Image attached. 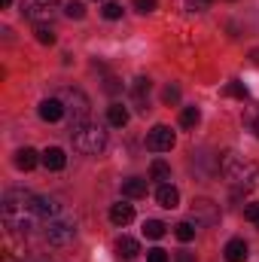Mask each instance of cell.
I'll use <instances>...</instances> for the list:
<instances>
[{
  "label": "cell",
  "instance_id": "cell-24",
  "mask_svg": "<svg viewBox=\"0 0 259 262\" xmlns=\"http://www.w3.org/2000/svg\"><path fill=\"white\" fill-rule=\"evenodd\" d=\"M40 198V213H43V220H49V216H55L58 213V201L49 195H37Z\"/></svg>",
  "mask_w": 259,
  "mask_h": 262
},
{
  "label": "cell",
  "instance_id": "cell-36",
  "mask_svg": "<svg viewBox=\"0 0 259 262\" xmlns=\"http://www.w3.org/2000/svg\"><path fill=\"white\" fill-rule=\"evenodd\" d=\"M9 3H12V0H0V6H3V9H6V6H9Z\"/></svg>",
  "mask_w": 259,
  "mask_h": 262
},
{
  "label": "cell",
  "instance_id": "cell-22",
  "mask_svg": "<svg viewBox=\"0 0 259 262\" xmlns=\"http://www.w3.org/2000/svg\"><path fill=\"white\" fill-rule=\"evenodd\" d=\"M174 235H177V241L189 244V241L195 238V226H192V223H186V220H183V223H177V226H174Z\"/></svg>",
  "mask_w": 259,
  "mask_h": 262
},
{
  "label": "cell",
  "instance_id": "cell-3",
  "mask_svg": "<svg viewBox=\"0 0 259 262\" xmlns=\"http://www.w3.org/2000/svg\"><path fill=\"white\" fill-rule=\"evenodd\" d=\"M70 137H73V146L85 156H98L107 149V131L104 125H95V122H85V125H76L70 128Z\"/></svg>",
  "mask_w": 259,
  "mask_h": 262
},
{
  "label": "cell",
  "instance_id": "cell-12",
  "mask_svg": "<svg viewBox=\"0 0 259 262\" xmlns=\"http://www.w3.org/2000/svg\"><path fill=\"white\" fill-rule=\"evenodd\" d=\"M37 162H43V156H40L37 149H31V146H25V149L15 152V168H18V171H34Z\"/></svg>",
  "mask_w": 259,
  "mask_h": 262
},
{
  "label": "cell",
  "instance_id": "cell-28",
  "mask_svg": "<svg viewBox=\"0 0 259 262\" xmlns=\"http://www.w3.org/2000/svg\"><path fill=\"white\" fill-rule=\"evenodd\" d=\"M244 220H247V223H253V226L259 229V201H253V204H247V207H244Z\"/></svg>",
  "mask_w": 259,
  "mask_h": 262
},
{
  "label": "cell",
  "instance_id": "cell-21",
  "mask_svg": "<svg viewBox=\"0 0 259 262\" xmlns=\"http://www.w3.org/2000/svg\"><path fill=\"white\" fill-rule=\"evenodd\" d=\"M198 122H201V110H198V107H186V110L180 113V125H183V128H195Z\"/></svg>",
  "mask_w": 259,
  "mask_h": 262
},
{
  "label": "cell",
  "instance_id": "cell-25",
  "mask_svg": "<svg viewBox=\"0 0 259 262\" xmlns=\"http://www.w3.org/2000/svg\"><path fill=\"white\" fill-rule=\"evenodd\" d=\"M244 125H250V131L259 137V104H253V107L244 110Z\"/></svg>",
  "mask_w": 259,
  "mask_h": 262
},
{
  "label": "cell",
  "instance_id": "cell-33",
  "mask_svg": "<svg viewBox=\"0 0 259 262\" xmlns=\"http://www.w3.org/2000/svg\"><path fill=\"white\" fill-rule=\"evenodd\" d=\"M213 0H186V6H189V12H201V9H207Z\"/></svg>",
  "mask_w": 259,
  "mask_h": 262
},
{
  "label": "cell",
  "instance_id": "cell-6",
  "mask_svg": "<svg viewBox=\"0 0 259 262\" xmlns=\"http://www.w3.org/2000/svg\"><path fill=\"white\" fill-rule=\"evenodd\" d=\"M174 143H177V137L168 125H153L146 131V149H153V152H171Z\"/></svg>",
  "mask_w": 259,
  "mask_h": 262
},
{
  "label": "cell",
  "instance_id": "cell-29",
  "mask_svg": "<svg viewBox=\"0 0 259 262\" xmlns=\"http://www.w3.org/2000/svg\"><path fill=\"white\" fill-rule=\"evenodd\" d=\"M104 18H110V21L122 18V6L119 3H104Z\"/></svg>",
  "mask_w": 259,
  "mask_h": 262
},
{
  "label": "cell",
  "instance_id": "cell-32",
  "mask_svg": "<svg viewBox=\"0 0 259 262\" xmlns=\"http://www.w3.org/2000/svg\"><path fill=\"white\" fill-rule=\"evenodd\" d=\"M146 262H168V253H165L162 247H156V250L146 253Z\"/></svg>",
  "mask_w": 259,
  "mask_h": 262
},
{
  "label": "cell",
  "instance_id": "cell-26",
  "mask_svg": "<svg viewBox=\"0 0 259 262\" xmlns=\"http://www.w3.org/2000/svg\"><path fill=\"white\" fill-rule=\"evenodd\" d=\"M226 95H229V98H238V101H247V98H250V92H247L244 82H229V85H226Z\"/></svg>",
  "mask_w": 259,
  "mask_h": 262
},
{
  "label": "cell",
  "instance_id": "cell-20",
  "mask_svg": "<svg viewBox=\"0 0 259 262\" xmlns=\"http://www.w3.org/2000/svg\"><path fill=\"white\" fill-rule=\"evenodd\" d=\"M165 229H168V226H165L162 220H146V223H143V235H146V238H153V241L165 238Z\"/></svg>",
  "mask_w": 259,
  "mask_h": 262
},
{
  "label": "cell",
  "instance_id": "cell-18",
  "mask_svg": "<svg viewBox=\"0 0 259 262\" xmlns=\"http://www.w3.org/2000/svg\"><path fill=\"white\" fill-rule=\"evenodd\" d=\"M149 177L159 180V183H168V180H171V165L162 162V159H156V162L149 165Z\"/></svg>",
  "mask_w": 259,
  "mask_h": 262
},
{
  "label": "cell",
  "instance_id": "cell-35",
  "mask_svg": "<svg viewBox=\"0 0 259 262\" xmlns=\"http://www.w3.org/2000/svg\"><path fill=\"white\" fill-rule=\"evenodd\" d=\"M177 262H195V256H192V253H186V250H183V253H177Z\"/></svg>",
  "mask_w": 259,
  "mask_h": 262
},
{
  "label": "cell",
  "instance_id": "cell-2",
  "mask_svg": "<svg viewBox=\"0 0 259 262\" xmlns=\"http://www.w3.org/2000/svg\"><path fill=\"white\" fill-rule=\"evenodd\" d=\"M220 171H223V177L232 183L235 195L250 192L259 180V165L250 162V159H244V156H238V152H226V156L220 159Z\"/></svg>",
  "mask_w": 259,
  "mask_h": 262
},
{
  "label": "cell",
  "instance_id": "cell-30",
  "mask_svg": "<svg viewBox=\"0 0 259 262\" xmlns=\"http://www.w3.org/2000/svg\"><path fill=\"white\" fill-rule=\"evenodd\" d=\"M162 101H165V104H177V101H180V89H177V85H168V89L162 92Z\"/></svg>",
  "mask_w": 259,
  "mask_h": 262
},
{
  "label": "cell",
  "instance_id": "cell-8",
  "mask_svg": "<svg viewBox=\"0 0 259 262\" xmlns=\"http://www.w3.org/2000/svg\"><path fill=\"white\" fill-rule=\"evenodd\" d=\"M192 220L195 226H217L220 223V207L207 198H198V201H192Z\"/></svg>",
  "mask_w": 259,
  "mask_h": 262
},
{
  "label": "cell",
  "instance_id": "cell-38",
  "mask_svg": "<svg viewBox=\"0 0 259 262\" xmlns=\"http://www.w3.org/2000/svg\"><path fill=\"white\" fill-rule=\"evenodd\" d=\"M37 262H52V259H37Z\"/></svg>",
  "mask_w": 259,
  "mask_h": 262
},
{
  "label": "cell",
  "instance_id": "cell-9",
  "mask_svg": "<svg viewBox=\"0 0 259 262\" xmlns=\"http://www.w3.org/2000/svg\"><path fill=\"white\" fill-rule=\"evenodd\" d=\"M64 104H61V98H46L43 104H40V119L43 122H58V119H64Z\"/></svg>",
  "mask_w": 259,
  "mask_h": 262
},
{
  "label": "cell",
  "instance_id": "cell-23",
  "mask_svg": "<svg viewBox=\"0 0 259 262\" xmlns=\"http://www.w3.org/2000/svg\"><path fill=\"white\" fill-rule=\"evenodd\" d=\"M34 34H37V43H43V46H55V31H52L49 25H37Z\"/></svg>",
  "mask_w": 259,
  "mask_h": 262
},
{
  "label": "cell",
  "instance_id": "cell-5",
  "mask_svg": "<svg viewBox=\"0 0 259 262\" xmlns=\"http://www.w3.org/2000/svg\"><path fill=\"white\" fill-rule=\"evenodd\" d=\"M58 12V0H21V15L31 18L34 25L49 21Z\"/></svg>",
  "mask_w": 259,
  "mask_h": 262
},
{
  "label": "cell",
  "instance_id": "cell-14",
  "mask_svg": "<svg viewBox=\"0 0 259 262\" xmlns=\"http://www.w3.org/2000/svg\"><path fill=\"white\" fill-rule=\"evenodd\" d=\"M223 253H226V262H247V244H244V238H232Z\"/></svg>",
  "mask_w": 259,
  "mask_h": 262
},
{
  "label": "cell",
  "instance_id": "cell-27",
  "mask_svg": "<svg viewBox=\"0 0 259 262\" xmlns=\"http://www.w3.org/2000/svg\"><path fill=\"white\" fill-rule=\"evenodd\" d=\"M64 15L67 18H82V15H85V6H82L79 0H70L64 6Z\"/></svg>",
  "mask_w": 259,
  "mask_h": 262
},
{
  "label": "cell",
  "instance_id": "cell-19",
  "mask_svg": "<svg viewBox=\"0 0 259 262\" xmlns=\"http://www.w3.org/2000/svg\"><path fill=\"white\" fill-rule=\"evenodd\" d=\"M116 250H119V253H122L125 259H134V256L140 253V244H137L134 238H128V235H122V238L116 241Z\"/></svg>",
  "mask_w": 259,
  "mask_h": 262
},
{
  "label": "cell",
  "instance_id": "cell-17",
  "mask_svg": "<svg viewBox=\"0 0 259 262\" xmlns=\"http://www.w3.org/2000/svg\"><path fill=\"white\" fill-rule=\"evenodd\" d=\"M107 122L116 125V128L128 125V110H125L122 104H110V107H107Z\"/></svg>",
  "mask_w": 259,
  "mask_h": 262
},
{
  "label": "cell",
  "instance_id": "cell-34",
  "mask_svg": "<svg viewBox=\"0 0 259 262\" xmlns=\"http://www.w3.org/2000/svg\"><path fill=\"white\" fill-rule=\"evenodd\" d=\"M104 89H107V92H110V95H116V92H119V89H122V82H119V79H116V76H107V82H104Z\"/></svg>",
  "mask_w": 259,
  "mask_h": 262
},
{
  "label": "cell",
  "instance_id": "cell-7",
  "mask_svg": "<svg viewBox=\"0 0 259 262\" xmlns=\"http://www.w3.org/2000/svg\"><path fill=\"white\" fill-rule=\"evenodd\" d=\"M73 238H76V226L73 223H64V220L49 223V229H46V241L52 247H67V244H73Z\"/></svg>",
  "mask_w": 259,
  "mask_h": 262
},
{
  "label": "cell",
  "instance_id": "cell-37",
  "mask_svg": "<svg viewBox=\"0 0 259 262\" xmlns=\"http://www.w3.org/2000/svg\"><path fill=\"white\" fill-rule=\"evenodd\" d=\"M253 61H256V64H259V49H256V52H253Z\"/></svg>",
  "mask_w": 259,
  "mask_h": 262
},
{
  "label": "cell",
  "instance_id": "cell-1",
  "mask_svg": "<svg viewBox=\"0 0 259 262\" xmlns=\"http://www.w3.org/2000/svg\"><path fill=\"white\" fill-rule=\"evenodd\" d=\"M3 223L6 229L18 232V235H28L40 226L43 213H40V198L28 189H9L3 195Z\"/></svg>",
  "mask_w": 259,
  "mask_h": 262
},
{
  "label": "cell",
  "instance_id": "cell-13",
  "mask_svg": "<svg viewBox=\"0 0 259 262\" xmlns=\"http://www.w3.org/2000/svg\"><path fill=\"white\" fill-rule=\"evenodd\" d=\"M131 220H134V207H131V204L119 201V204L110 207V223H113V226H128Z\"/></svg>",
  "mask_w": 259,
  "mask_h": 262
},
{
  "label": "cell",
  "instance_id": "cell-4",
  "mask_svg": "<svg viewBox=\"0 0 259 262\" xmlns=\"http://www.w3.org/2000/svg\"><path fill=\"white\" fill-rule=\"evenodd\" d=\"M58 98H61L67 116H70V128H76V125H85V122H89L92 101L85 98V92H82V89H64Z\"/></svg>",
  "mask_w": 259,
  "mask_h": 262
},
{
  "label": "cell",
  "instance_id": "cell-16",
  "mask_svg": "<svg viewBox=\"0 0 259 262\" xmlns=\"http://www.w3.org/2000/svg\"><path fill=\"white\" fill-rule=\"evenodd\" d=\"M122 195L125 198H143L146 195V180H140V177H131L122 183Z\"/></svg>",
  "mask_w": 259,
  "mask_h": 262
},
{
  "label": "cell",
  "instance_id": "cell-10",
  "mask_svg": "<svg viewBox=\"0 0 259 262\" xmlns=\"http://www.w3.org/2000/svg\"><path fill=\"white\" fill-rule=\"evenodd\" d=\"M149 89H153V82H149L146 76H137V79L131 82V98H134V104H137V110H140V113H146V98H149Z\"/></svg>",
  "mask_w": 259,
  "mask_h": 262
},
{
  "label": "cell",
  "instance_id": "cell-31",
  "mask_svg": "<svg viewBox=\"0 0 259 262\" xmlns=\"http://www.w3.org/2000/svg\"><path fill=\"white\" fill-rule=\"evenodd\" d=\"M134 9L146 15V12H153V9H156V0H134Z\"/></svg>",
  "mask_w": 259,
  "mask_h": 262
},
{
  "label": "cell",
  "instance_id": "cell-15",
  "mask_svg": "<svg viewBox=\"0 0 259 262\" xmlns=\"http://www.w3.org/2000/svg\"><path fill=\"white\" fill-rule=\"evenodd\" d=\"M43 165H46L49 171H61V168L67 165L64 149H61V146H49V149L43 152Z\"/></svg>",
  "mask_w": 259,
  "mask_h": 262
},
{
  "label": "cell",
  "instance_id": "cell-11",
  "mask_svg": "<svg viewBox=\"0 0 259 262\" xmlns=\"http://www.w3.org/2000/svg\"><path fill=\"white\" fill-rule=\"evenodd\" d=\"M156 201H159V207H165V210H174V207L180 204V192H177V186H171V183H162V186L156 189Z\"/></svg>",
  "mask_w": 259,
  "mask_h": 262
}]
</instances>
